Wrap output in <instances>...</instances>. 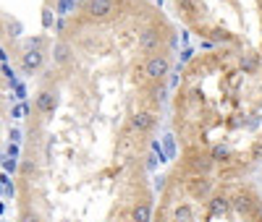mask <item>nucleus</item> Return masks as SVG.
Listing matches in <instances>:
<instances>
[{
	"instance_id": "16",
	"label": "nucleus",
	"mask_w": 262,
	"mask_h": 222,
	"mask_svg": "<svg viewBox=\"0 0 262 222\" xmlns=\"http://www.w3.org/2000/svg\"><path fill=\"white\" fill-rule=\"evenodd\" d=\"M42 27H45V29L53 27V11L50 8H42Z\"/></svg>"
},
{
	"instance_id": "14",
	"label": "nucleus",
	"mask_w": 262,
	"mask_h": 222,
	"mask_svg": "<svg viewBox=\"0 0 262 222\" xmlns=\"http://www.w3.org/2000/svg\"><path fill=\"white\" fill-rule=\"evenodd\" d=\"M233 209H236V212H247V209H249V199H247V196H236V199H233Z\"/></svg>"
},
{
	"instance_id": "5",
	"label": "nucleus",
	"mask_w": 262,
	"mask_h": 222,
	"mask_svg": "<svg viewBox=\"0 0 262 222\" xmlns=\"http://www.w3.org/2000/svg\"><path fill=\"white\" fill-rule=\"evenodd\" d=\"M131 126H134V131H139V133H147L152 126H155V118H152L149 113H137L134 118H131Z\"/></svg>"
},
{
	"instance_id": "3",
	"label": "nucleus",
	"mask_w": 262,
	"mask_h": 222,
	"mask_svg": "<svg viewBox=\"0 0 262 222\" xmlns=\"http://www.w3.org/2000/svg\"><path fill=\"white\" fill-rule=\"evenodd\" d=\"M55 105H58V100H55V94L50 92V89H42V92L37 94V100H34V107L39 110L42 115H53Z\"/></svg>"
},
{
	"instance_id": "10",
	"label": "nucleus",
	"mask_w": 262,
	"mask_h": 222,
	"mask_svg": "<svg viewBox=\"0 0 262 222\" xmlns=\"http://www.w3.org/2000/svg\"><path fill=\"white\" fill-rule=\"evenodd\" d=\"M131 217H134V222H152V209H149V204H137L134 212H131Z\"/></svg>"
},
{
	"instance_id": "11",
	"label": "nucleus",
	"mask_w": 262,
	"mask_h": 222,
	"mask_svg": "<svg viewBox=\"0 0 262 222\" xmlns=\"http://www.w3.org/2000/svg\"><path fill=\"white\" fill-rule=\"evenodd\" d=\"M173 219L176 222H191L194 219V209L189 204H181V207H176V212H173Z\"/></svg>"
},
{
	"instance_id": "7",
	"label": "nucleus",
	"mask_w": 262,
	"mask_h": 222,
	"mask_svg": "<svg viewBox=\"0 0 262 222\" xmlns=\"http://www.w3.org/2000/svg\"><path fill=\"white\" fill-rule=\"evenodd\" d=\"M212 165H215V160H212V157H205V154H200V157L191 160V170L200 172V175H207V172L212 170Z\"/></svg>"
},
{
	"instance_id": "17",
	"label": "nucleus",
	"mask_w": 262,
	"mask_h": 222,
	"mask_svg": "<svg viewBox=\"0 0 262 222\" xmlns=\"http://www.w3.org/2000/svg\"><path fill=\"white\" fill-rule=\"evenodd\" d=\"M252 68H254V58H247L244 60V71H252Z\"/></svg>"
},
{
	"instance_id": "19",
	"label": "nucleus",
	"mask_w": 262,
	"mask_h": 222,
	"mask_svg": "<svg viewBox=\"0 0 262 222\" xmlns=\"http://www.w3.org/2000/svg\"><path fill=\"white\" fill-rule=\"evenodd\" d=\"M179 3H181V6H184V8H186V11H189V13H191V11H194V6H191V3H189V0H179Z\"/></svg>"
},
{
	"instance_id": "15",
	"label": "nucleus",
	"mask_w": 262,
	"mask_h": 222,
	"mask_svg": "<svg viewBox=\"0 0 262 222\" xmlns=\"http://www.w3.org/2000/svg\"><path fill=\"white\" fill-rule=\"evenodd\" d=\"M228 154H231V152H228V146H215L210 157H212V160H228Z\"/></svg>"
},
{
	"instance_id": "8",
	"label": "nucleus",
	"mask_w": 262,
	"mask_h": 222,
	"mask_svg": "<svg viewBox=\"0 0 262 222\" xmlns=\"http://www.w3.org/2000/svg\"><path fill=\"white\" fill-rule=\"evenodd\" d=\"M53 60H55L58 65H66V63H69V60H71V47H69V44H66V42H58L55 47H53Z\"/></svg>"
},
{
	"instance_id": "4",
	"label": "nucleus",
	"mask_w": 262,
	"mask_h": 222,
	"mask_svg": "<svg viewBox=\"0 0 262 222\" xmlns=\"http://www.w3.org/2000/svg\"><path fill=\"white\" fill-rule=\"evenodd\" d=\"M42 63H45V55H42V50H24V55H21V68H24L27 73L37 71Z\"/></svg>"
},
{
	"instance_id": "13",
	"label": "nucleus",
	"mask_w": 262,
	"mask_h": 222,
	"mask_svg": "<svg viewBox=\"0 0 262 222\" xmlns=\"http://www.w3.org/2000/svg\"><path fill=\"white\" fill-rule=\"evenodd\" d=\"M21 34H24V27H21V21L11 18V21H8V37H21Z\"/></svg>"
},
{
	"instance_id": "20",
	"label": "nucleus",
	"mask_w": 262,
	"mask_h": 222,
	"mask_svg": "<svg viewBox=\"0 0 262 222\" xmlns=\"http://www.w3.org/2000/svg\"><path fill=\"white\" fill-rule=\"evenodd\" d=\"M0 63H3V65L8 63V55H6V50H3V47H0Z\"/></svg>"
},
{
	"instance_id": "2",
	"label": "nucleus",
	"mask_w": 262,
	"mask_h": 222,
	"mask_svg": "<svg viewBox=\"0 0 262 222\" xmlns=\"http://www.w3.org/2000/svg\"><path fill=\"white\" fill-rule=\"evenodd\" d=\"M113 11H116L113 0H90V3H86V13L92 18H107Z\"/></svg>"
},
{
	"instance_id": "6",
	"label": "nucleus",
	"mask_w": 262,
	"mask_h": 222,
	"mask_svg": "<svg viewBox=\"0 0 262 222\" xmlns=\"http://www.w3.org/2000/svg\"><path fill=\"white\" fill-rule=\"evenodd\" d=\"M158 42H160V34H158L155 29H144V32H142L139 44H142V50H144V53H152V50L158 47Z\"/></svg>"
},
{
	"instance_id": "1",
	"label": "nucleus",
	"mask_w": 262,
	"mask_h": 222,
	"mask_svg": "<svg viewBox=\"0 0 262 222\" xmlns=\"http://www.w3.org/2000/svg\"><path fill=\"white\" fill-rule=\"evenodd\" d=\"M168 71H170V63H168L165 55H149L147 63H144V76L147 79H155V81L158 79H165Z\"/></svg>"
},
{
	"instance_id": "12",
	"label": "nucleus",
	"mask_w": 262,
	"mask_h": 222,
	"mask_svg": "<svg viewBox=\"0 0 262 222\" xmlns=\"http://www.w3.org/2000/svg\"><path fill=\"white\" fill-rule=\"evenodd\" d=\"M210 209H212V214H226V209H228V199H226V196H212Z\"/></svg>"
},
{
	"instance_id": "18",
	"label": "nucleus",
	"mask_w": 262,
	"mask_h": 222,
	"mask_svg": "<svg viewBox=\"0 0 262 222\" xmlns=\"http://www.w3.org/2000/svg\"><path fill=\"white\" fill-rule=\"evenodd\" d=\"M21 222H39V217L37 214H24V219H21Z\"/></svg>"
},
{
	"instance_id": "9",
	"label": "nucleus",
	"mask_w": 262,
	"mask_h": 222,
	"mask_svg": "<svg viewBox=\"0 0 262 222\" xmlns=\"http://www.w3.org/2000/svg\"><path fill=\"white\" fill-rule=\"evenodd\" d=\"M210 188H212V183L207 181V178H196V181L191 183V193L200 196V199H205V196L210 193Z\"/></svg>"
}]
</instances>
